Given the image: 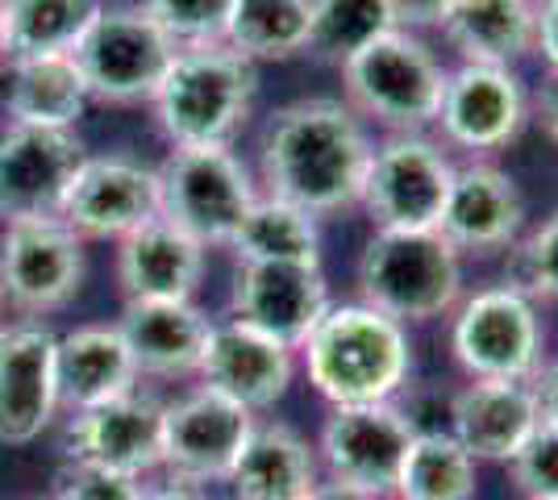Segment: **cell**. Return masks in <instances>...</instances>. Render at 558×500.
<instances>
[{
  "label": "cell",
  "instance_id": "1",
  "mask_svg": "<svg viewBox=\"0 0 558 500\" xmlns=\"http://www.w3.org/2000/svg\"><path fill=\"white\" fill-rule=\"evenodd\" d=\"M372 146V125L342 96L292 100L258 138V192L301 205L317 221L359 209Z\"/></svg>",
  "mask_w": 558,
  "mask_h": 500
},
{
  "label": "cell",
  "instance_id": "2",
  "mask_svg": "<svg viewBox=\"0 0 558 500\" xmlns=\"http://www.w3.org/2000/svg\"><path fill=\"white\" fill-rule=\"evenodd\" d=\"M313 392L333 405L400 401L413 380V333L363 301H333L296 351Z\"/></svg>",
  "mask_w": 558,
  "mask_h": 500
},
{
  "label": "cell",
  "instance_id": "3",
  "mask_svg": "<svg viewBox=\"0 0 558 500\" xmlns=\"http://www.w3.org/2000/svg\"><path fill=\"white\" fill-rule=\"evenodd\" d=\"M258 100V63L226 42L180 47L150 100L155 125L175 146H233Z\"/></svg>",
  "mask_w": 558,
  "mask_h": 500
},
{
  "label": "cell",
  "instance_id": "4",
  "mask_svg": "<svg viewBox=\"0 0 558 500\" xmlns=\"http://www.w3.org/2000/svg\"><path fill=\"white\" fill-rule=\"evenodd\" d=\"M359 301L400 326H429L463 301V255L442 230H372L354 263Z\"/></svg>",
  "mask_w": 558,
  "mask_h": 500
},
{
  "label": "cell",
  "instance_id": "5",
  "mask_svg": "<svg viewBox=\"0 0 558 500\" xmlns=\"http://www.w3.org/2000/svg\"><path fill=\"white\" fill-rule=\"evenodd\" d=\"M338 72L342 100L379 134H425L438 121L450 68L425 42V34L388 29Z\"/></svg>",
  "mask_w": 558,
  "mask_h": 500
},
{
  "label": "cell",
  "instance_id": "6",
  "mask_svg": "<svg viewBox=\"0 0 558 500\" xmlns=\"http://www.w3.org/2000/svg\"><path fill=\"white\" fill-rule=\"evenodd\" d=\"M450 358L466 380H534L546 363V321L525 288L463 292L450 313Z\"/></svg>",
  "mask_w": 558,
  "mask_h": 500
},
{
  "label": "cell",
  "instance_id": "7",
  "mask_svg": "<svg viewBox=\"0 0 558 500\" xmlns=\"http://www.w3.org/2000/svg\"><path fill=\"white\" fill-rule=\"evenodd\" d=\"M175 54V38L142 4H100L71 50L84 88L100 105H150Z\"/></svg>",
  "mask_w": 558,
  "mask_h": 500
},
{
  "label": "cell",
  "instance_id": "8",
  "mask_svg": "<svg viewBox=\"0 0 558 500\" xmlns=\"http://www.w3.org/2000/svg\"><path fill=\"white\" fill-rule=\"evenodd\" d=\"M255 196L258 180L233 146H175L159 167V217L205 251L230 246Z\"/></svg>",
  "mask_w": 558,
  "mask_h": 500
},
{
  "label": "cell",
  "instance_id": "9",
  "mask_svg": "<svg viewBox=\"0 0 558 500\" xmlns=\"http://www.w3.org/2000/svg\"><path fill=\"white\" fill-rule=\"evenodd\" d=\"M454 180V155L425 134H384L372 146L359 209L375 230H438L446 192Z\"/></svg>",
  "mask_w": 558,
  "mask_h": 500
},
{
  "label": "cell",
  "instance_id": "10",
  "mask_svg": "<svg viewBox=\"0 0 558 500\" xmlns=\"http://www.w3.org/2000/svg\"><path fill=\"white\" fill-rule=\"evenodd\" d=\"M84 284V239L63 217H17L0 230V305L22 317L68 309Z\"/></svg>",
  "mask_w": 558,
  "mask_h": 500
},
{
  "label": "cell",
  "instance_id": "11",
  "mask_svg": "<svg viewBox=\"0 0 558 500\" xmlns=\"http://www.w3.org/2000/svg\"><path fill=\"white\" fill-rule=\"evenodd\" d=\"M530 125V88L517 68L459 63L450 68L438 105V143L466 159H492L521 138Z\"/></svg>",
  "mask_w": 558,
  "mask_h": 500
},
{
  "label": "cell",
  "instance_id": "12",
  "mask_svg": "<svg viewBox=\"0 0 558 500\" xmlns=\"http://www.w3.org/2000/svg\"><path fill=\"white\" fill-rule=\"evenodd\" d=\"M417 438V426L400 401L375 405H333L317 434V463L322 476L363 488L388 500L400 476V463Z\"/></svg>",
  "mask_w": 558,
  "mask_h": 500
},
{
  "label": "cell",
  "instance_id": "13",
  "mask_svg": "<svg viewBox=\"0 0 558 500\" xmlns=\"http://www.w3.org/2000/svg\"><path fill=\"white\" fill-rule=\"evenodd\" d=\"M163 405L155 392L130 388L100 405L75 408L63 426V459L80 467L150 476L163 463Z\"/></svg>",
  "mask_w": 558,
  "mask_h": 500
},
{
  "label": "cell",
  "instance_id": "14",
  "mask_svg": "<svg viewBox=\"0 0 558 500\" xmlns=\"http://www.w3.org/2000/svg\"><path fill=\"white\" fill-rule=\"evenodd\" d=\"M251 408H242L238 401L213 392V388H196L180 401L163 405V467L167 479L180 484H226L233 459L242 454L251 429H255Z\"/></svg>",
  "mask_w": 558,
  "mask_h": 500
},
{
  "label": "cell",
  "instance_id": "15",
  "mask_svg": "<svg viewBox=\"0 0 558 500\" xmlns=\"http://www.w3.org/2000/svg\"><path fill=\"white\" fill-rule=\"evenodd\" d=\"M59 217L84 242H121L159 217V167L130 155H88L71 180Z\"/></svg>",
  "mask_w": 558,
  "mask_h": 500
},
{
  "label": "cell",
  "instance_id": "16",
  "mask_svg": "<svg viewBox=\"0 0 558 500\" xmlns=\"http://www.w3.org/2000/svg\"><path fill=\"white\" fill-rule=\"evenodd\" d=\"M88 159L75 130L9 121L0 130V221L59 217L80 163Z\"/></svg>",
  "mask_w": 558,
  "mask_h": 500
},
{
  "label": "cell",
  "instance_id": "17",
  "mask_svg": "<svg viewBox=\"0 0 558 500\" xmlns=\"http://www.w3.org/2000/svg\"><path fill=\"white\" fill-rule=\"evenodd\" d=\"M329 280L322 263H238L230 317L301 351L304 338L329 313Z\"/></svg>",
  "mask_w": 558,
  "mask_h": 500
},
{
  "label": "cell",
  "instance_id": "18",
  "mask_svg": "<svg viewBox=\"0 0 558 500\" xmlns=\"http://www.w3.org/2000/svg\"><path fill=\"white\" fill-rule=\"evenodd\" d=\"M530 225L525 192L509 171L492 159L454 163L438 230L459 255H509L512 242Z\"/></svg>",
  "mask_w": 558,
  "mask_h": 500
},
{
  "label": "cell",
  "instance_id": "19",
  "mask_svg": "<svg viewBox=\"0 0 558 500\" xmlns=\"http://www.w3.org/2000/svg\"><path fill=\"white\" fill-rule=\"evenodd\" d=\"M196 376L205 388L230 397L242 408L267 413L292 388L296 351L238 317H226V321H213L209 346H205Z\"/></svg>",
  "mask_w": 558,
  "mask_h": 500
},
{
  "label": "cell",
  "instance_id": "20",
  "mask_svg": "<svg viewBox=\"0 0 558 500\" xmlns=\"http://www.w3.org/2000/svg\"><path fill=\"white\" fill-rule=\"evenodd\" d=\"M54 330L22 321L0 330V442L29 447L59 413L54 388Z\"/></svg>",
  "mask_w": 558,
  "mask_h": 500
},
{
  "label": "cell",
  "instance_id": "21",
  "mask_svg": "<svg viewBox=\"0 0 558 500\" xmlns=\"http://www.w3.org/2000/svg\"><path fill=\"white\" fill-rule=\"evenodd\" d=\"M542 426L537 397L530 380H466L450 397L446 429L463 442L475 463H505L530 442Z\"/></svg>",
  "mask_w": 558,
  "mask_h": 500
},
{
  "label": "cell",
  "instance_id": "22",
  "mask_svg": "<svg viewBox=\"0 0 558 500\" xmlns=\"http://www.w3.org/2000/svg\"><path fill=\"white\" fill-rule=\"evenodd\" d=\"M117 330L134 355L138 376L187 380L201 371L213 317L196 301H125Z\"/></svg>",
  "mask_w": 558,
  "mask_h": 500
},
{
  "label": "cell",
  "instance_id": "23",
  "mask_svg": "<svg viewBox=\"0 0 558 500\" xmlns=\"http://www.w3.org/2000/svg\"><path fill=\"white\" fill-rule=\"evenodd\" d=\"M209 251L167 217L117 242V288L125 301H192L205 280Z\"/></svg>",
  "mask_w": 558,
  "mask_h": 500
},
{
  "label": "cell",
  "instance_id": "24",
  "mask_svg": "<svg viewBox=\"0 0 558 500\" xmlns=\"http://www.w3.org/2000/svg\"><path fill=\"white\" fill-rule=\"evenodd\" d=\"M322 484V463L308 438L288 422H255L226 488L233 500H304Z\"/></svg>",
  "mask_w": 558,
  "mask_h": 500
},
{
  "label": "cell",
  "instance_id": "25",
  "mask_svg": "<svg viewBox=\"0 0 558 500\" xmlns=\"http://www.w3.org/2000/svg\"><path fill=\"white\" fill-rule=\"evenodd\" d=\"M138 367L113 326H75L54 342V388L59 408H88L138 388Z\"/></svg>",
  "mask_w": 558,
  "mask_h": 500
},
{
  "label": "cell",
  "instance_id": "26",
  "mask_svg": "<svg viewBox=\"0 0 558 500\" xmlns=\"http://www.w3.org/2000/svg\"><path fill=\"white\" fill-rule=\"evenodd\" d=\"M438 34L459 54V63L517 68L521 59L534 54L537 4L534 0H450Z\"/></svg>",
  "mask_w": 558,
  "mask_h": 500
},
{
  "label": "cell",
  "instance_id": "27",
  "mask_svg": "<svg viewBox=\"0 0 558 500\" xmlns=\"http://www.w3.org/2000/svg\"><path fill=\"white\" fill-rule=\"evenodd\" d=\"M88 88L71 54H38V59H4L0 72V109L9 121L75 130L88 109Z\"/></svg>",
  "mask_w": 558,
  "mask_h": 500
},
{
  "label": "cell",
  "instance_id": "28",
  "mask_svg": "<svg viewBox=\"0 0 558 500\" xmlns=\"http://www.w3.org/2000/svg\"><path fill=\"white\" fill-rule=\"evenodd\" d=\"M226 251L238 263H322V221L301 205L258 192Z\"/></svg>",
  "mask_w": 558,
  "mask_h": 500
},
{
  "label": "cell",
  "instance_id": "29",
  "mask_svg": "<svg viewBox=\"0 0 558 500\" xmlns=\"http://www.w3.org/2000/svg\"><path fill=\"white\" fill-rule=\"evenodd\" d=\"M480 463L450 429H417L388 500H475Z\"/></svg>",
  "mask_w": 558,
  "mask_h": 500
},
{
  "label": "cell",
  "instance_id": "30",
  "mask_svg": "<svg viewBox=\"0 0 558 500\" xmlns=\"http://www.w3.org/2000/svg\"><path fill=\"white\" fill-rule=\"evenodd\" d=\"M313 0H233L221 42L251 63H283L308 50Z\"/></svg>",
  "mask_w": 558,
  "mask_h": 500
},
{
  "label": "cell",
  "instance_id": "31",
  "mask_svg": "<svg viewBox=\"0 0 558 500\" xmlns=\"http://www.w3.org/2000/svg\"><path fill=\"white\" fill-rule=\"evenodd\" d=\"M105 0H4V59L71 54Z\"/></svg>",
  "mask_w": 558,
  "mask_h": 500
},
{
  "label": "cell",
  "instance_id": "32",
  "mask_svg": "<svg viewBox=\"0 0 558 500\" xmlns=\"http://www.w3.org/2000/svg\"><path fill=\"white\" fill-rule=\"evenodd\" d=\"M396 29L384 0H313L308 13V59L347 68L363 47Z\"/></svg>",
  "mask_w": 558,
  "mask_h": 500
},
{
  "label": "cell",
  "instance_id": "33",
  "mask_svg": "<svg viewBox=\"0 0 558 500\" xmlns=\"http://www.w3.org/2000/svg\"><path fill=\"white\" fill-rule=\"evenodd\" d=\"M509 284L525 288L537 305H558V209L512 242Z\"/></svg>",
  "mask_w": 558,
  "mask_h": 500
},
{
  "label": "cell",
  "instance_id": "34",
  "mask_svg": "<svg viewBox=\"0 0 558 500\" xmlns=\"http://www.w3.org/2000/svg\"><path fill=\"white\" fill-rule=\"evenodd\" d=\"M142 9L175 38V47L221 42L233 0H138Z\"/></svg>",
  "mask_w": 558,
  "mask_h": 500
},
{
  "label": "cell",
  "instance_id": "35",
  "mask_svg": "<svg viewBox=\"0 0 558 500\" xmlns=\"http://www.w3.org/2000/svg\"><path fill=\"white\" fill-rule=\"evenodd\" d=\"M509 476L525 500H558V426H542L512 454Z\"/></svg>",
  "mask_w": 558,
  "mask_h": 500
},
{
  "label": "cell",
  "instance_id": "36",
  "mask_svg": "<svg viewBox=\"0 0 558 500\" xmlns=\"http://www.w3.org/2000/svg\"><path fill=\"white\" fill-rule=\"evenodd\" d=\"M142 488H146V484L134 476L68 463V467L59 472L54 500H142Z\"/></svg>",
  "mask_w": 558,
  "mask_h": 500
},
{
  "label": "cell",
  "instance_id": "37",
  "mask_svg": "<svg viewBox=\"0 0 558 500\" xmlns=\"http://www.w3.org/2000/svg\"><path fill=\"white\" fill-rule=\"evenodd\" d=\"M384 4L396 29H409V34H438L450 9V0H384Z\"/></svg>",
  "mask_w": 558,
  "mask_h": 500
},
{
  "label": "cell",
  "instance_id": "38",
  "mask_svg": "<svg viewBox=\"0 0 558 500\" xmlns=\"http://www.w3.org/2000/svg\"><path fill=\"white\" fill-rule=\"evenodd\" d=\"M530 121H537L542 134L558 146V72H546L537 93H530Z\"/></svg>",
  "mask_w": 558,
  "mask_h": 500
},
{
  "label": "cell",
  "instance_id": "39",
  "mask_svg": "<svg viewBox=\"0 0 558 500\" xmlns=\"http://www.w3.org/2000/svg\"><path fill=\"white\" fill-rule=\"evenodd\" d=\"M534 54L542 59L546 72H558V0H542V4H537Z\"/></svg>",
  "mask_w": 558,
  "mask_h": 500
},
{
  "label": "cell",
  "instance_id": "40",
  "mask_svg": "<svg viewBox=\"0 0 558 500\" xmlns=\"http://www.w3.org/2000/svg\"><path fill=\"white\" fill-rule=\"evenodd\" d=\"M530 383H534L542 422H546V426H558V355L555 358L546 355V363L537 367V376Z\"/></svg>",
  "mask_w": 558,
  "mask_h": 500
},
{
  "label": "cell",
  "instance_id": "41",
  "mask_svg": "<svg viewBox=\"0 0 558 500\" xmlns=\"http://www.w3.org/2000/svg\"><path fill=\"white\" fill-rule=\"evenodd\" d=\"M142 500H209V492L196 488V484L167 479V484H155V488H142Z\"/></svg>",
  "mask_w": 558,
  "mask_h": 500
},
{
  "label": "cell",
  "instance_id": "42",
  "mask_svg": "<svg viewBox=\"0 0 558 500\" xmlns=\"http://www.w3.org/2000/svg\"><path fill=\"white\" fill-rule=\"evenodd\" d=\"M304 500H379V497L363 492V488H350V484H338V479L322 476V484H317V488H313Z\"/></svg>",
  "mask_w": 558,
  "mask_h": 500
},
{
  "label": "cell",
  "instance_id": "43",
  "mask_svg": "<svg viewBox=\"0 0 558 500\" xmlns=\"http://www.w3.org/2000/svg\"><path fill=\"white\" fill-rule=\"evenodd\" d=\"M0 63H4V0H0Z\"/></svg>",
  "mask_w": 558,
  "mask_h": 500
},
{
  "label": "cell",
  "instance_id": "44",
  "mask_svg": "<svg viewBox=\"0 0 558 500\" xmlns=\"http://www.w3.org/2000/svg\"><path fill=\"white\" fill-rule=\"evenodd\" d=\"M4 326H9V321H4V305H0V330H4Z\"/></svg>",
  "mask_w": 558,
  "mask_h": 500
},
{
  "label": "cell",
  "instance_id": "45",
  "mask_svg": "<svg viewBox=\"0 0 558 500\" xmlns=\"http://www.w3.org/2000/svg\"><path fill=\"white\" fill-rule=\"evenodd\" d=\"M534 4H542V0H534Z\"/></svg>",
  "mask_w": 558,
  "mask_h": 500
},
{
  "label": "cell",
  "instance_id": "46",
  "mask_svg": "<svg viewBox=\"0 0 558 500\" xmlns=\"http://www.w3.org/2000/svg\"><path fill=\"white\" fill-rule=\"evenodd\" d=\"M50 500H54V497H50Z\"/></svg>",
  "mask_w": 558,
  "mask_h": 500
}]
</instances>
